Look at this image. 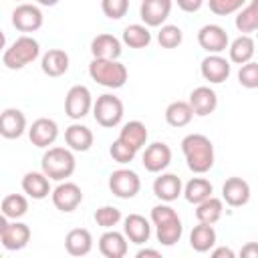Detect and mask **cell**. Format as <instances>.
Returning a JSON list of instances; mask_svg holds the SVG:
<instances>
[{"label": "cell", "mask_w": 258, "mask_h": 258, "mask_svg": "<svg viewBox=\"0 0 258 258\" xmlns=\"http://www.w3.org/2000/svg\"><path fill=\"white\" fill-rule=\"evenodd\" d=\"M181 153L185 157L187 167L194 173H208L214 167L216 153H214V143L210 137L202 133H189L181 139Z\"/></svg>", "instance_id": "obj_1"}, {"label": "cell", "mask_w": 258, "mask_h": 258, "mask_svg": "<svg viewBox=\"0 0 258 258\" xmlns=\"http://www.w3.org/2000/svg\"><path fill=\"white\" fill-rule=\"evenodd\" d=\"M151 224L155 226V236L161 246H173L181 240V220L167 202H161L155 208H151Z\"/></svg>", "instance_id": "obj_2"}, {"label": "cell", "mask_w": 258, "mask_h": 258, "mask_svg": "<svg viewBox=\"0 0 258 258\" xmlns=\"http://www.w3.org/2000/svg\"><path fill=\"white\" fill-rule=\"evenodd\" d=\"M40 167L50 179L64 181L75 173L77 159L71 147H48L40 159Z\"/></svg>", "instance_id": "obj_3"}, {"label": "cell", "mask_w": 258, "mask_h": 258, "mask_svg": "<svg viewBox=\"0 0 258 258\" xmlns=\"http://www.w3.org/2000/svg\"><path fill=\"white\" fill-rule=\"evenodd\" d=\"M38 54H40L38 40L32 38L30 34H22L10 46H6L4 54H2V64L10 71H18V69H24L26 64H30L32 60H36Z\"/></svg>", "instance_id": "obj_4"}, {"label": "cell", "mask_w": 258, "mask_h": 258, "mask_svg": "<svg viewBox=\"0 0 258 258\" xmlns=\"http://www.w3.org/2000/svg\"><path fill=\"white\" fill-rule=\"evenodd\" d=\"M91 79L107 89H121L127 83V67L113 58H93L89 64Z\"/></svg>", "instance_id": "obj_5"}, {"label": "cell", "mask_w": 258, "mask_h": 258, "mask_svg": "<svg viewBox=\"0 0 258 258\" xmlns=\"http://www.w3.org/2000/svg\"><path fill=\"white\" fill-rule=\"evenodd\" d=\"M123 113H125L123 101L119 97H115L113 93L99 95L97 101L93 103V117L105 129L117 127L123 121Z\"/></svg>", "instance_id": "obj_6"}, {"label": "cell", "mask_w": 258, "mask_h": 258, "mask_svg": "<svg viewBox=\"0 0 258 258\" xmlns=\"http://www.w3.org/2000/svg\"><path fill=\"white\" fill-rule=\"evenodd\" d=\"M93 109V95L85 85H75L67 91L64 97V113L73 121H81L83 117L89 115Z\"/></svg>", "instance_id": "obj_7"}, {"label": "cell", "mask_w": 258, "mask_h": 258, "mask_svg": "<svg viewBox=\"0 0 258 258\" xmlns=\"http://www.w3.org/2000/svg\"><path fill=\"white\" fill-rule=\"evenodd\" d=\"M109 189L119 200H131L141 189V179L133 169H115L109 175Z\"/></svg>", "instance_id": "obj_8"}, {"label": "cell", "mask_w": 258, "mask_h": 258, "mask_svg": "<svg viewBox=\"0 0 258 258\" xmlns=\"http://www.w3.org/2000/svg\"><path fill=\"white\" fill-rule=\"evenodd\" d=\"M0 242L6 250H22L30 242V228L18 220L8 222L6 216L0 218Z\"/></svg>", "instance_id": "obj_9"}, {"label": "cell", "mask_w": 258, "mask_h": 258, "mask_svg": "<svg viewBox=\"0 0 258 258\" xmlns=\"http://www.w3.org/2000/svg\"><path fill=\"white\" fill-rule=\"evenodd\" d=\"M42 10L36 6V4H28V2H22L18 4L14 10H12V26L18 30V32H36L40 26H42Z\"/></svg>", "instance_id": "obj_10"}, {"label": "cell", "mask_w": 258, "mask_h": 258, "mask_svg": "<svg viewBox=\"0 0 258 258\" xmlns=\"http://www.w3.org/2000/svg\"><path fill=\"white\" fill-rule=\"evenodd\" d=\"M50 200H52V206H54L58 212L69 214V212H75V210L81 206V202H83V191H81V187H79L77 183L64 179V181H60V183L52 189Z\"/></svg>", "instance_id": "obj_11"}, {"label": "cell", "mask_w": 258, "mask_h": 258, "mask_svg": "<svg viewBox=\"0 0 258 258\" xmlns=\"http://www.w3.org/2000/svg\"><path fill=\"white\" fill-rule=\"evenodd\" d=\"M198 44L208 54H222L230 46V38L220 24H206L198 32Z\"/></svg>", "instance_id": "obj_12"}, {"label": "cell", "mask_w": 258, "mask_h": 258, "mask_svg": "<svg viewBox=\"0 0 258 258\" xmlns=\"http://www.w3.org/2000/svg\"><path fill=\"white\" fill-rule=\"evenodd\" d=\"M141 163L149 173H161L171 163V147L163 141L149 143L141 155Z\"/></svg>", "instance_id": "obj_13"}, {"label": "cell", "mask_w": 258, "mask_h": 258, "mask_svg": "<svg viewBox=\"0 0 258 258\" xmlns=\"http://www.w3.org/2000/svg\"><path fill=\"white\" fill-rule=\"evenodd\" d=\"M58 137V125L54 119L48 117H40L36 121H32V125L28 127V139L34 147L40 149H48Z\"/></svg>", "instance_id": "obj_14"}, {"label": "cell", "mask_w": 258, "mask_h": 258, "mask_svg": "<svg viewBox=\"0 0 258 258\" xmlns=\"http://www.w3.org/2000/svg\"><path fill=\"white\" fill-rule=\"evenodd\" d=\"M171 4H173V0H143L141 8H139V16H141L143 24L149 28L163 26V22L167 20V16L171 12Z\"/></svg>", "instance_id": "obj_15"}, {"label": "cell", "mask_w": 258, "mask_h": 258, "mask_svg": "<svg viewBox=\"0 0 258 258\" xmlns=\"http://www.w3.org/2000/svg\"><path fill=\"white\" fill-rule=\"evenodd\" d=\"M230 71H232L230 60L224 58L222 54H208V56L202 60V64H200L202 77H204L208 83H212V85L224 83V81L230 77Z\"/></svg>", "instance_id": "obj_16"}, {"label": "cell", "mask_w": 258, "mask_h": 258, "mask_svg": "<svg viewBox=\"0 0 258 258\" xmlns=\"http://www.w3.org/2000/svg\"><path fill=\"white\" fill-rule=\"evenodd\" d=\"M222 200L232 208H242L250 202V185L242 177H228L222 185Z\"/></svg>", "instance_id": "obj_17"}, {"label": "cell", "mask_w": 258, "mask_h": 258, "mask_svg": "<svg viewBox=\"0 0 258 258\" xmlns=\"http://www.w3.org/2000/svg\"><path fill=\"white\" fill-rule=\"evenodd\" d=\"M153 194L157 200L171 204L183 194V183L175 173H163L161 171L159 177H155V181H153Z\"/></svg>", "instance_id": "obj_18"}, {"label": "cell", "mask_w": 258, "mask_h": 258, "mask_svg": "<svg viewBox=\"0 0 258 258\" xmlns=\"http://www.w3.org/2000/svg\"><path fill=\"white\" fill-rule=\"evenodd\" d=\"M123 234L129 242L141 246L151 238V224L141 214H129L127 218H123Z\"/></svg>", "instance_id": "obj_19"}, {"label": "cell", "mask_w": 258, "mask_h": 258, "mask_svg": "<svg viewBox=\"0 0 258 258\" xmlns=\"http://www.w3.org/2000/svg\"><path fill=\"white\" fill-rule=\"evenodd\" d=\"M127 236L123 232H117L115 228L105 230V234H101L99 238V252L105 258H123L127 254Z\"/></svg>", "instance_id": "obj_20"}, {"label": "cell", "mask_w": 258, "mask_h": 258, "mask_svg": "<svg viewBox=\"0 0 258 258\" xmlns=\"http://www.w3.org/2000/svg\"><path fill=\"white\" fill-rule=\"evenodd\" d=\"M189 105L194 109V115L198 117H208L216 111L218 107V95L214 89L202 85V87H196L191 93H189Z\"/></svg>", "instance_id": "obj_21"}, {"label": "cell", "mask_w": 258, "mask_h": 258, "mask_svg": "<svg viewBox=\"0 0 258 258\" xmlns=\"http://www.w3.org/2000/svg\"><path fill=\"white\" fill-rule=\"evenodd\" d=\"M26 129V117L20 109H4L0 115V133L4 139H18Z\"/></svg>", "instance_id": "obj_22"}, {"label": "cell", "mask_w": 258, "mask_h": 258, "mask_svg": "<svg viewBox=\"0 0 258 258\" xmlns=\"http://www.w3.org/2000/svg\"><path fill=\"white\" fill-rule=\"evenodd\" d=\"M22 191L32 200H44L52 194L50 177L44 171H28L22 177Z\"/></svg>", "instance_id": "obj_23"}, {"label": "cell", "mask_w": 258, "mask_h": 258, "mask_svg": "<svg viewBox=\"0 0 258 258\" xmlns=\"http://www.w3.org/2000/svg\"><path fill=\"white\" fill-rule=\"evenodd\" d=\"M123 48H121V40L109 32H103V34H97L93 40H91V54L93 58H113L117 60L121 56Z\"/></svg>", "instance_id": "obj_24"}, {"label": "cell", "mask_w": 258, "mask_h": 258, "mask_svg": "<svg viewBox=\"0 0 258 258\" xmlns=\"http://www.w3.org/2000/svg\"><path fill=\"white\" fill-rule=\"evenodd\" d=\"M71 58L62 48H48L40 58V69L48 77H62L69 71Z\"/></svg>", "instance_id": "obj_25"}, {"label": "cell", "mask_w": 258, "mask_h": 258, "mask_svg": "<svg viewBox=\"0 0 258 258\" xmlns=\"http://www.w3.org/2000/svg\"><path fill=\"white\" fill-rule=\"evenodd\" d=\"M256 52V42L250 34H240L238 38H234L228 46V54H230V62L234 64H246L254 58Z\"/></svg>", "instance_id": "obj_26"}, {"label": "cell", "mask_w": 258, "mask_h": 258, "mask_svg": "<svg viewBox=\"0 0 258 258\" xmlns=\"http://www.w3.org/2000/svg\"><path fill=\"white\" fill-rule=\"evenodd\" d=\"M64 248L71 256H87L93 250V236L87 228H75L64 236Z\"/></svg>", "instance_id": "obj_27"}, {"label": "cell", "mask_w": 258, "mask_h": 258, "mask_svg": "<svg viewBox=\"0 0 258 258\" xmlns=\"http://www.w3.org/2000/svg\"><path fill=\"white\" fill-rule=\"evenodd\" d=\"M93 131L87 125L73 123L64 129V141L73 151H89L93 145Z\"/></svg>", "instance_id": "obj_28"}, {"label": "cell", "mask_w": 258, "mask_h": 258, "mask_svg": "<svg viewBox=\"0 0 258 258\" xmlns=\"http://www.w3.org/2000/svg\"><path fill=\"white\" fill-rule=\"evenodd\" d=\"M216 240H218V236H216V230L212 224L198 222V226H194L189 232V246L196 252H210L216 246Z\"/></svg>", "instance_id": "obj_29"}, {"label": "cell", "mask_w": 258, "mask_h": 258, "mask_svg": "<svg viewBox=\"0 0 258 258\" xmlns=\"http://www.w3.org/2000/svg\"><path fill=\"white\" fill-rule=\"evenodd\" d=\"M147 137H149L147 127H145V123H141V121H129V123H125V125L121 127V133H119V139H121L123 143L131 145L135 151H139V149L147 143Z\"/></svg>", "instance_id": "obj_30"}, {"label": "cell", "mask_w": 258, "mask_h": 258, "mask_svg": "<svg viewBox=\"0 0 258 258\" xmlns=\"http://www.w3.org/2000/svg\"><path fill=\"white\" fill-rule=\"evenodd\" d=\"M214 194V185L210 183V179L206 177H191L185 185H183V198L185 202L198 206L202 204L204 200H208L210 196Z\"/></svg>", "instance_id": "obj_31"}, {"label": "cell", "mask_w": 258, "mask_h": 258, "mask_svg": "<svg viewBox=\"0 0 258 258\" xmlns=\"http://www.w3.org/2000/svg\"><path fill=\"white\" fill-rule=\"evenodd\" d=\"M194 119V109L189 101H173L165 107V121L171 127H185Z\"/></svg>", "instance_id": "obj_32"}, {"label": "cell", "mask_w": 258, "mask_h": 258, "mask_svg": "<svg viewBox=\"0 0 258 258\" xmlns=\"http://www.w3.org/2000/svg\"><path fill=\"white\" fill-rule=\"evenodd\" d=\"M224 214V202L220 198L210 196L208 200H204L202 204L196 206V220L204 222V224H216Z\"/></svg>", "instance_id": "obj_33"}, {"label": "cell", "mask_w": 258, "mask_h": 258, "mask_svg": "<svg viewBox=\"0 0 258 258\" xmlns=\"http://www.w3.org/2000/svg\"><path fill=\"white\" fill-rule=\"evenodd\" d=\"M121 40L129 48H147L149 42H151L149 26H145V24H129V26H125Z\"/></svg>", "instance_id": "obj_34"}, {"label": "cell", "mask_w": 258, "mask_h": 258, "mask_svg": "<svg viewBox=\"0 0 258 258\" xmlns=\"http://www.w3.org/2000/svg\"><path fill=\"white\" fill-rule=\"evenodd\" d=\"M2 216H6L8 220H18L28 212V200L22 194H8L2 200Z\"/></svg>", "instance_id": "obj_35"}, {"label": "cell", "mask_w": 258, "mask_h": 258, "mask_svg": "<svg viewBox=\"0 0 258 258\" xmlns=\"http://www.w3.org/2000/svg\"><path fill=\"white\" fill-rule=\"evenodd\" d=\"M236 28H238L242 34H248V32L258 30V6H256L254 2H250V4H246L242 10H238Z\"/></svg>", "instance_id": "obj_36"}, {"label": "cell", "mask_w": 258, "mask_h": 258, "mask_svg": "<svg viewBox=\"0 0 258 258\" xmlns=\"http://www.w3.org/2000/svg\"><path fill=\"white\" fill-rule=\"evenodd\" d=\"M183 40V32L175 24H163L157 32V42L161 48H177Z\"/></svg>", "instance_id": "obj_37"}, {"label": "cell", "mask_w": 258, "mask_h": 258, "mask_svg": "<svg viewBox=\"0 0 258 258\" xmlns=\"http://www.w3.org/2000/svg\"><path fill=\"white\" fill-rule=\"evenodd\" d=\"M121 220H123L121 210L115 208V206H101V208H97V212H95V222H97V226H101V228H105V230L115 228Z\"/></svg>", "instance_id": "obj_38"}, {"label": "cell", "mask_w": 258, "mask_h": 258, "mask_svg": "<svg viewBox=\"0 0 258 258\" xmlns=\"http://www.w3.org/2000/svg\"><path fill=\"white\" fill-rule=\"evenodd\" d=\"M109 153H111L113 161H117V163H121V165H125V163H131V161L135 159V155H137V151H135L131 145L123 143L119 137H117V139L111 143V147H109Z\"/></svg>", "instance_id": "obj_39"}, {"label": "cell", "mask_w": 258, "mask_h": 258, "mask_svg": "<svg viewBox=\"0 0 258 258\" xmlns=\"http://www.w3.org/2000/svg\"><path fill=\"white\" fill-rule=\"evenodd\" d=\"M238 83L244 89H258V62L250 60L240 67L238 71Z\"/></svg>", "instance_id": "obj_40"}, {"label": "cell", "mask_w": 258, "mask_h": 258, "mask_svg": "<svg viewBox=\"0 0 258 258\" xmlns=\"http://www.w3.org/2000/svg\"><path fill=\"white\" fill-rule=\"evenodd\" d=\"M101 10L107 18L119 20L129 10V0H101Z\"/></svg>", "instance_id": "obj_41"}, {"label": "cell", "mask_w": 258, "mask_h": 258, "mask_svg": "<svg viewBox=\"0 0 258 258\" xmlns=\"http://www.w3.org/2000/svg\"><path fill=\"white\" fill-rule=\"evenodd\" d=\"M246 4V0H208V6L214 14L218 16H228L234 14L238 10H242V6Z\"/></svg>", "instance_id": "obj_42"}, {"label": "cell", "mask_w": 258, "mask_h": 258, "mask_svg": "<svg viewBox=\"0 0 258 258\" xmlns=\"http://www.w3.org/2000/svg\"><path fill=\"white\" fill-rule=\"evenodd\" d=\"M175 2L183 12H198L204 6V0H175Z\"/></svg>", "instance_id": "obj_43"}, {"label": "cell", "mask_w": 258, "mask_h": 258, "mask_svg": "<svg viewBox=\"0 0 258 258\" xmlns=\"http://www.w3.org/2000/svg\"><path fill=\"white\" fill-rule=\"evenodd\" d=\"M240 256H244V258H258V242H248L246 246H242Z\"/></svg>", "instance_id": "obj_44"}, {"label": "cell", "mask_w": 258, "mask_h": 258, "mask_svg": "<svg viewBox=\"0 0 258 258\" xmlns=\"http://www.w3.org/2000/svg\"><path fill=\"white\" fill-rule=\"evenodd\" d=\"M212 256H214V258H224V256H226V258H234L236 254H234V250H232V248L220 246V248H214V250H212Z\"/></svg>", "instance_id": "obj_45"}, {"label": "cell", "mask_w": 258, "mask_h": 258, "mask_svg": "<svg viewBox=\"0 0 258 258\" xmlns=\"http://www.w3.org/2000/svg\"><path fill=\"white\" fill-rule=\"evenodd\" d=\"M137 258H145V256H153V258H159L161 254L157 252V250H151V248H141L137 254H135Z\"/></svg>", "instance_id": "obj_46"}, {"label": "cell", "mask_w": 258, "mask_h": 258, "mask_svg": "<svg viewBox=\"0 0 258 258\" xmlns=\"http://www.w3.org/2000/svg\"><path fill=\"white\" fill-rule=\"evenodd\" d=\"M36 4H40V6H54V4H58V0H36Z\"/></svg>", "instance_id": "obj_47"}, {"label": "cell", "mask_w": 258, "mask_h": 258, "mask_svg": "<svg viewBox=\"0 0 258 258\" xmlns=\"http://www.w3.org/2000/svg\"><path fill=\"white\" fill-rule=\"evenodd\" d=\"M252 2H254V4H256V6H258V0H252Z\"/></svg>", "instance_id": "obj_48"}]
</instances>
